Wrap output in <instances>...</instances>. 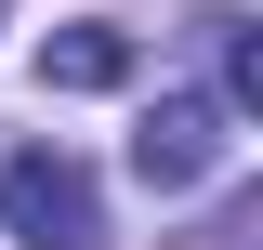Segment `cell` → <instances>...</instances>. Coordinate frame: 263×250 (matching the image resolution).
<instances>
[{
    "label": "cell",
    "instance_id": "cell-1",
    "mask_svg": "<svg viewBox=\"0 0 263 250\" xmlns=\"http://www.w3.org/2000/svg\"><path fill=\"white\" fill-rule=\"evenodd\" d=\"M0 237H13V250H105V198H92V171H79L66 145L0 158Z\"/></svg>",
    "mask_w": 263,
    "mask_h": 250
},
{
    "label": "cell",
    "instance_id": "cell-2",
    "mask_svg": "<svg viewBox=\"0 0 263 250\" xmlns=\"http://www.w3.org/2000/svg\"><path fill=\"white\" fill-rule=\"evenodd\" d=\"M224 119H237L224 93H158V119L132 132V171H145L158 198H184V185H211V171H224V145H237Z\"/></svg>",
    "mask_w": 263,
    "mask_h": 250
},
{
    "label": "cell",
    "instance_id": "cell-3",
    "mask_svg": "<svg viewBox=\"0 0 263 250\" xmlns=\"http://www.w3.org/2000/svg\"><path fill=\"white\" fill-rule=\"evenodd\" d=\"M132 79V40L119 27H66V40H40V93H119Z\"/></svg>",
    "mask_w": 263,
    "mask_h": 250
}]
</instances>
